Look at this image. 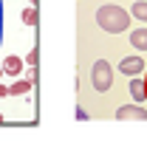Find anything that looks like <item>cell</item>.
<instances>
[{
	"label": "cell",
	"instance_id": "12",
	"mask_svg": "<svg viewBox=\"0 0 147 158\" xmlns=\"http://www.w3.org/2000/svg\"><path fill=\"white\" fill-rule=\"evenodd\" d=\"M0 96H9V88L6 85H0Z\"/></svg>",
	"mask_w": 147,
	"mask_h": 158
},
{
	"label": "cell",
	"instance_id": "5",
	"mask_svg": "<svg viewBox=\"0 0 147 158\" xmlns=\"http://www.w3.org/2000/svg\"><path fill=\"white\" fill-rule=\"evenodd\" d=\"M130 96H133V102H144L147 99V88H144V79H141V73L139 76H130Z\"/></svg>",
	"mask_w": 147,
	"mask_h": 158
},
{
	"label": "cell",
	"instance_id": "11",
	"mask_svg": "<svg viewBox=\"0 0 147 158\" xmlns=\"http://www.w3.org/2000/svg\"><path fill=\"white\" fill-rule=\"evenodd\" d=\"M37 62H40V48H31L26 56V65H37Z\"/></svg>",
	"mask_w": 147,
	"mask_h": 158
},
{
	"label": "cell",
	"instance_id": "14",
	"mask_svg": "<svg viewBox=\"0 0 147 158\" xmlns=\"http://www.w3.org/2000/svg\"><path fill=\"white\" fill-rule=\"evenodd\" d=\"M3 73H6V71H3V65H0V79H3Z\"/></svg>",
	"mask_w": 147,
	"mask_h": 158
},
{
	"label": "cell",
	"instance_id": "10",
	"mask_svg": "<svg viewBox=\"0 0 147 158\" xmlns=\"http://www.w3.org/2000/svg\"><path fill=\"white\" fill-rule=\"evenodd\" d=\"M130 17L141 20V23H147V0H136V3L130 6Z\"/></svg>",
	"mask_w": 147,
	"mask_h": 158
},
{
	"label": "cell",
	"instance_id": "6",
	"mask_svg": "<svg viewBox=\"0 0 147 158\" xmlns=\"http://www.w3.org/2000/svg\"><path fill=\"white\" fill-rule=\"evenodd\" d=\"M23 68H26V59H23V56H14V54H9V56L3 59V71H6L9 76H17Z\"/></svg>",
	"mask_w": 147,
	"mask_h": 158
},
{
	"label": "cell",
	"instance_id": "9",
	"mask_svg": "<svg viewBox=\"0 0 147 158\" xmlns=\"http://www.w3.org/2000/svg\"><path fill=\"white\" fill-rule=\"evenodd\" d=\"M20 20H23V23H26L28 28H31V26H37V23H40V14H37V6H31V3H28V6L23 9V14H20Z\"/></svg>",
	"mask_w": 147,
	"mask_h": 158
},
{
	"label": "cell",
	"instance_id": "7",
	"mask_svg": "<svg viewBox=\"0 0 147 158\" xmlns=\"http://www.w3.org/2000/svg\"><path fill=\"white\" fill-rule=\"evenodd\" d=\"M130 45L136 51H147V28H133L130 31Z\"/></svg>",
	"mask_w": 147,
	"mask_h": 158
},
{
	"label": "cell",
	"instance_id": "13",
	"mask_svg": "<svg viewBox=\"0 0 147 158\" xmlns=\"http://www.w3.org/2000/svg\"><path fill=\"white\" fill-rule=\"evenodd\" d=\"M3 122H6V116H3V113H0V124H3Z\"/></svg>",
	"mask_w": 147,
	"mask_h": 158
},
{
	"label": "cell",
	"instance_id": "8",
	"mask_svg": "<svg viewBox=\"0 0 147 158\" xmlns=\"http://www.w3.org/2000/svg\"><path fill=\"white\" fill-rule=\"evenodd\" d=\"M31 88H34V82H31V79H17V82L9 88V96H26Z\"/></svg>",
	"mask_w": 147,
	"mask_h": 158
},
{
	"label": "cell",
	"instance_id": "2",
	"mask_svg": "<svg viewBox=\"0 0 147 158\" xmlns=\"http://www.w3.org/2000/svg\"><path fill=\"white\" fill-rule=\"evenodd\" d=\"M91 82H93V90H99V93L110 90V85H113V68H110L108 59H96V62H93Z\"/></svg>",
	"mask_w": 147,
	"mask_h": 158
},
{
	"label": "cell",
	"instance_id": "16",
	"mask_svg": "<svg viewBox=\"0 0 147 158\" xmlns=\"http://www.w3.org/2000/svg\"><path fill=\"white\" fill-rule=\"evenodd\" d=\"M144 88H147V73H144Z\"/></svg>",
	"mask_w": 147,
	"mask_h": 158
},
{
	"label": "cell",
	"instance_id": "15",
	"mask_svg": "<svg viewBox=\"0 0 147 158\" xmlns=\"http://www.w3.org/2000/svg\"><path fill=\"white\" fill-rule=\"evenodd\" d=\"M28 3H31V6H37V0H28Z\"/></svg>",
	"mask_w": 147,
	"mask_h": 158
},
{
	"label": "cell",
	"instance_id": "1",
	"mask_svg": "<svg viewBox=\"0 0 147 158\" xmlns=\"http://www.w3.org/2000/svg\"><path fill=\"white\" fill-rule=\"evenodd\" d=\"M96 26L108 34H122L130 28V11H124L116 3H108V6L96 9Z\"/></svg>",
	"mask_w": 147,
	"mask_h": 158
},
{
	"label": "cell",
	"instance_id": "3",
	"mask_svg": "<svg viewBox=\"0 0 147 158\" xmlns=\"http://www.w3.org/2000/svg\"><path fill=\"white\" fill-rule=\"evenodd\" d=\"M116 118H119V122H144V118H147V110L141 107V102H136V105H122L116 110Z\"/></svg>",
	"mask_w": 147,
	"mask_h": 158
},
{
	"label": "cell",
	"instance_id": "4",
	"mask_svg": "<svg viewBox=\"0 0 147 158\" xmlns=\"http://www.w3.org/2000/svg\"><path fill=\"white\" fill-rule=\"evenodd\" d=\"M144 68L147 65H144L141 56H124L122 62H119V73H124V76H139Z\"/></svg>",
	"mask_w": 147,
	"mask_h": 158
}]
</instances>
